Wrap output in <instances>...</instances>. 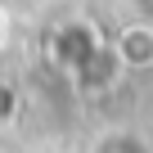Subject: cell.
<instances>
[{
  "label": "cell",
  "instance_id": "7a4b0ae2",
  "mask_svg": "<svg viewBox=\"0 0 153 153\" xmlns=\"http://www.w3.org/2000/svg\"><path fill=\"white\" fill-rule=\"evenodd\" d=\"M135 14H140V23L153 27V0H135Z\"/></svg>",
  "mask_w": 153,
  "mask_h": 153
},
{
  "label": "cell",
  "instance_id": "6da1fadb",
  "mask_svg": "<svg viewBox=\"0 0 153 153\" xmlns=\"http://www.w3.org/2000/svg\"><path fill=\"white\" fill-rule=\"evenodd\" d=\"M90 153H153V144L140 131H131V126H113V131H104L90 144Z\"/></svg>",
  "mask_w": 153,
  "mask_h": 153
}]
</instances>
